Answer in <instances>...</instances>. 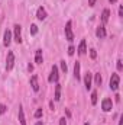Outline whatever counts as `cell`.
Returning <instances> with one entry per match:
<instances>
[{
  "label": "cell",
  "mask_w": 123,
  "mask_h": 125,
  "mask_svg": "<svg viewBox=\"0 0 123 125\" xmlns=\"http://www.w3.org/2000/svg\"><path fill=\"white\" fill-rule=\"evenodd\" d=\"M65 38H67V41H70V42H72V41H74L72 22H71V21H68V22H67V25H65Z\"/></svg>",
  "instance_id": "obj_1"
},
{
  "label": "cell",
  "mask_w": 123,
  "mask_h": 125,
  "mask_svg": "<svg viewBox=\"0 0 123 125\" xmlns=\"http://www.w3.org/2000/svg\"><path fill=\"white\" fill-rule=\"evenodd\" d=\"M58 79H60L58 67H57V65H52V68H51V74H49V77H48V82H49V83H58Z\"/></svg>",
  "instance_id": "obj_2"
},
{
  "label": "cell",
  "mask_w": 123,
  "mask_h": 125,
  "mask_svg": "<svg viewBox=\"0 0 123 125\" xmlns=\"http://www.w3.org/2000/svg\"><path fill=\"white\" fill-rule=\"evenodd\" d=\"M109 84H110V89L116 92V90L119 89V84H120V77H119V74H112Z\"/></svg>",
  "instance_id": "obj_3"
},
{
  "label": "cell",
  "mask_w": 123,
  "mask_h": 125,
  "mask_svg": "<svg viewBox=\"0 0 123 125\" xmlns=\"http://www.w3.org/2000/svg\"><path fill=\"white\" fill-rule=\"evenodd\" d=\"M13 65H15V54H13V51H9L7 58H6V70L10 71L13 68Z\"/></svg>",
  "instance_id": "obj_4"
},
{
  "label": "cell",
  "mask_w": 123,
  "mask_h": 125,
  "mask_svg": "<svg viewBox=\"0 0 123 125\" xmlns=\"http://www.w3.org/2000/svg\"><path fill=\"white\" fill-rule=\"evenodd\" d=\"M101 109H103L104 112H110V111L113 109V100H112L110 97L103 99V102H101Z\"/></svg>",
  "instance_id": "obj_5"
},
{
  "label": "cell",
  "mask_w": 123,
  "mask_h": 125,
  "mask_svg": "<svg viewBox=\"0 0 123 125\" xmlns=\"http://www.w3.org/2000/svg\"><path fill=\"white\" fill-rule=\"evenodd\" d=\"M13 35H15V41L18 44L22 42V26L20 25H15L13 26Z\"/></svg>",
  "instance_id": "obj_6"
},
{
  "label": "cell",
  "mask_w": 123,
  "mask_h": 125,
  "mask_svg": "<svg viewBox=\"0 0 123 125\" xmlns=\"http://www.w3.org/2000/svg\"><path fill=\"white\" fill-rule=\"evenodd\" d=\"M91 80H93V74L90 73V71H87L86 76H84V86H86L87 90L91 89Z\"/></svg>",
  "instance_id": "obj_7"
},
{
  "label": "cell",
  "mask_w": 123,
  "mask_h": 125,
  "mask_svg": "<svg viewBox=\"0 0 123 125\" xmlns=\"http://www.w3.org/2000/svg\"><path fill=\"white\" fill-rule=\"evenodd\" d=\"M10 42H12V32L9 31V29H6L4 35H3V44H4V47H9Z\"/></svg>",
  "instance_id": "obj_8"
},
{
  "label": "cell",
  "mask_w": 123,
  "mask_h": 125,
  "mask_svg": "<svg viewBox=\"0 0 123 125\" xmlns=\"http://www.w3.org/2000/svg\"><path fill=\"white\" fill-rule=\"evenodd\" d=\"M46 16H48V13H46V10L41 6V7H38V12H36V18L39 19V21H45L46 19Z\"/></svg>",
  "instance_id": "obj_9"
},
{
  "label": "cell",
  "mask_w": 123,
  "mask_h": 125,
  "mask_svg": "<svg viewBox=\"0 0 123 125\" xmlns=\"http://www.w3.org/2000/svg\"><path fill=\"white\" fill-rule=\"evenodd\" d=\"M96 36H97V38H100V39L106 38V28H104L103 25H100V26L96 29Z\"/></svg>",
  "instance_id": "obj_10"
},
{
  "label": "cell",
  "mask_w": 123,
  "mask_h": 125,
  "mask_svg": "<svg viewBox=\"0 0 123 125\" xmlns=\"http://www.w3.org/2000/svg\"><path fill=\"white\" fill-rule=\"evenodd\" d=\"M78 54L80 55H84L86 52H87V45H86V39H81V42H80V45H78Z\"/></svg>",
  "instance_id": "obj_11"
},
{
  "label": "cell",
  "mask_w": 123,
  "mask_h": 125,
  "mask_svg": "<svg viewBox=\"0 0 123 125\" xmlns=\"http://www.w3.org/2000/svg\"><path fill=\"white\" fill-rule=\"evenodd\" d=\"M31 86H32V89H33L35 92L39 90V83H38V76H36V74H33V76L31 77Z\"/></svg>",
  "instance_id": "obj_12"
},
{
  "label": "cell",
  "mask_w": 123,
  "mask_h": 125,
  "mask_svg": "<svg viewBox=\"0 0 123 125\" xmlns=\"http://www.w3.org/2000/svg\"><path fill=\"white\" fill-rule=\"evenodd\" d=\"M35 62H36V64H42V62H44L42 50H36V52H35Z\"/></svg>",
  "instance_id": "obj_13"
},
{
  "label": "cell",
  "mask_w": 123,
  "mask_h": 125,
  "mask_svg": "<svg viewBox=\"0 0 123 125\" xmlns=\"http://www.w3.org/2000/svg\"><path fill=\"white\" fill-rule=\"evenodd\" d=\"M109 18H110V10L109 9H104L103 13H101V22L103 23H107L109 22Z\"/></svg>",
  "instance_id": "obj_14"
},
{
  "label": "cell",
  "mask_w": 123,
  "mask_h": 125,
  "mask_svg": "<svg viewBox=\"0 0 123 125\" xmlns=\"http://www.w3.org/2000/svg\"><path fill=\"white\" fill-rule=\"evenodd\" d=\"M19 122H20V125H26L25 112H23V108H22V106H19Z\"/></svg>",
  "instance_id": "obj_15"
},
{
  "label": "cell",
  "mask_w": 123,
  "mask_h": 125,
  "mask_svg": "<svg viewBox=\"0 0 123 125\" xmlns=\"http://www.w3.org/2000/svg\"><path fill=\"white\" fill-rule=\"evenodd\" d=\"M74 76H75V79H77V82L81 79V76H80V62L77 61L74 64Z\"/></svg>",
  "instance_id": "obj_16"
},
{
  "label": "cell",
  "mask_w": 123,
  "mask_h": 125,
  "mask_svg": "<svg viewBox=\"0 0 123 125\" xmlns=\"http://www.w3.org/2000/svg\"><path fill=\"white\" fill-rule=\"evenodd\" d=\"M55 100H60L61 99V84L60 83H55Z\"/></svg>",
  "instance_id": "obj_17"
},
{
  "label": "cell",
  "mask_w": 123,
  "mask_h": 125,
  "mask_svg": "<svg viewBox=\"0 0 123 125\" xmlns=\"http://www.w3.org/2000/svg\"><path fill=\"white\" fill-rule=\"evenodd\" d=\"M101 82H103V79H101V74H100V73L94 74V83H96L97 86H100V84H101Z\"/></svg>",
  "instance_id": "obj_18"
},
{
  "label": "cell",
  "mask_w": 123,
  "mask_h": 125,
  "mask_svg": "<svg viewBox=\"0 0 123 125\" xmlns=\"http://www.w3.org/2000/svg\"><path fill=\"white\" fill-rule=\"evenodd\" d=\"M91 103H93V105H96V103H97V92H93V93H91Z\"/></svg>",
  "instance_id": "obj_19"
},
{
  "label": "cell",
  "mask_w": 123,
  "mask_h": 125,
  "mask_svg": "<svg viewBox=\"0 0 123 125\" xmlns=\"http://www.w3.org/2000/svg\"><path fill=\"white\" fill-rule=\"evenodd\" d=\"M31 33L32 35H36L38 33V26L36 25H31Z\"/></svg>",
  "instance_id": "obj_20"
},
{
  "label": "cell",
  "mask_w": 123,
  "mask_h": 125,
  "mask_svg": "<svg viewBox=\"0 0 123 125\" xmlns=\"http://www.w3.org/2000/svg\"><path fill=\"white\" fill-rule=\"evenodd\" d=\"M41 116H42V109L38 108V109L35 111V118H41Z\"/></svg>",
  "instance_id": "obj_21"
},
{
  "label": "cell",
  "mask_w": 123,
  "mask_h": 125,
  "mask_svg": "<svg viewBox=\"0 0 123 125\" xmlns=\"http://www.w3.org/2000/svg\"><path fill=\"white\" fill-rule=\"evenodd\" d=\"M61 70L64 71V73H67V70H68V67H67V62L64 61V60L61 61Z\"/></svg>",
  "instance_id": "obj_22"
},
{
  "label": "cell",
  "mask_w": 123,
  "mask_h": 125,
  "mask_svg": "<svg viewBox=\"0 0 123 125\" xmlns=\"http://www.w3.org/2000/svg\"><path fill=\"white\" fill-rule=\"evenodd\" d=\"M74 52H75V48L72 45H70L68 47V55H74Z\"/></svg>",
  "instance_id": "obj_23"
},
{
  "label": "cell",
  "mask_w": 123,
  "mask_h": 125,
  "mask_svg": "<svg viewBox=\"0 0 123 125\" xmlns=\"http://www.w3.org/2000/svg\"><path fill=\"white\" fill-rule=\"evenodd\" d=\"M90 57H91L93 60H94V58L97 57V51H96L94 48H91V50H90Z\"/></svg>",
  "instance_id": "obj_24"
},
{
  "label": "cell",
  "mask_w": 123,
  "mask_h": 125,
  "mask_svg": "<svg viewBox=\"0 0 123 125\" xmlns=\"http://www.w3.org/2000/svg\"><path fill=\"white\" fill-rule=\"evenodd\" d=\"M6 111H7V108H6V106H4L3 103H0V115H3V114H4Z\"/></svg>",
  "instance_id": "obj_25"
},
{
  "label": "cell",
  "mask_w": 123,
  "mask_h": 125,
  "mask_svg": "<svg viewBox=\"0 0 123 125\" xmlns=\"http://www.w3.org/2000/svg\"><path fill=\"white\" fill-rule=\"evenodd\" d=\"M116 65H117V70H119V71H122V70H123V64H122V60H117V64H116Z\"/></svg>",
  "instance_id": "obj_26"
},
{
  "label": "cell",
  "mask_w": 123,
  "mask_h": 125,
  "mask_svg": "<svg viewBox=\"0 0 123 125\" xmlns=\"http://www.w3.org/2000/svg\"><path fill=\"white\" fill-rule=\"evenodd\" d=\"M60 125H67V119L65 118H61L60 119Z\"/></svg>",
  "instance_id": "obj_27"
},
{
  "label": "cell",
  "mask_w": 123,
  "mask_h": 125,
  "mask_svg": "<svg viewBox=\"0 0 123 125\" xmlns=\"http://www.w3.org/2000/svg\"><path fill=\"white\" fill-rule=\"evenodd\" d=\"M119 16H120V18L123 16V6L122 4H120V7H119Z\"/></svg>",
  "instance_id": "obj_28"
},
{
  "label": "cell",
  "mask_w": 123,
  "mask_h": 125,
  "mask_svg": "<svg viewBox=\"0 0 123 125\" xmlns=\"http://www.w3.org/2000/svg\"><path fill=\"white\" fill-rule=\"evenodd\" d=\"M94 4H96V0H88V6H94Z\"/></svg>",
  "instance_id": "obj_29"
},
{
  "label": "cell",
  "mask_w": 123,
  "mask_h": 125,
  "mask_svg": "<svg viewBox=\"0 0 123 125\" xmlns=\"http://www.w3.org/2000/svg\"><path fill=\"white\" fill-rule=\"evenodd\" d=\"M28 70H29V71H33V65H32V64L28 65Z\"/></svg>",
  "instance_id": "obj_30"
},
{
  "label": "cell",
  "mask_w": 123,
  "mask_h": 125,
  "mask_svg": "<svg viewBox=\"0 0 123 125\" xmlns=\"http://www.w3.org/2000/svg\"><path fill=\"white\" fill-rule=\"evenodd\" d=\"M49 108H51V109H52V111H54V109H55V108H54V102H49Z\"/></svg>",
  "instance_id": "obj_31"
},
{
  "label": "cell",
  "mask_w": 123,
  "mask_h": 125,
  "mask_svg": "<svg viewBox=\"0 0 123 125\" xmlns=\"http://www.w3.org/2000/svg\"><path fill=\"white\" fill-rule=\"evenodd\" d=\"M119 125H123V116H120V119H119Z\"/></svg>",
  "instance_id": "obj_32"
},
{
  "label": "cell",
  "mask_w": 123,
  "mask_h": 125,
  "mask_svg": "<svg viewBox=\"0 0 123 125\" xmlns=\"http://www.w3.org/2000/svg\"><path fill=\"white\" fill-rule=\"evenodd\" d=\"M35 125H44V122H42V121H38V122H36Z\"/></svg>",
  "instance_id": "obj_33"
},
{
  "label": "cell",
  "mask_w": 123,
  "mask_h": 125,
  "mask_svg": "<svg viewBox=\"0 0 123 125\" xmlns=\"http://www.w3.org/2000/svg\"><path fill=\"white\" fill-rule=\"evenodd\" d=\"M109 1H110V3H112V4H113V3H116V1H117V0H109Z\"/></svg>",
  "instance_id": "obj_34"
},
{
  "label": "cell",
  "mask_w": 123,
  "mask_h": 125,
  "mask_svg": "<svg viewBox=\"0 0 123 125\" xmlns=\"http://www.w3.org/2000/svg\"><path fill=\"white\" fill-rule=\"evenodd\" d=\"M84 125H88V122H86V124H84Z\"/></svg>",
  "instance_id": "obj_35"
}]
</instances>
